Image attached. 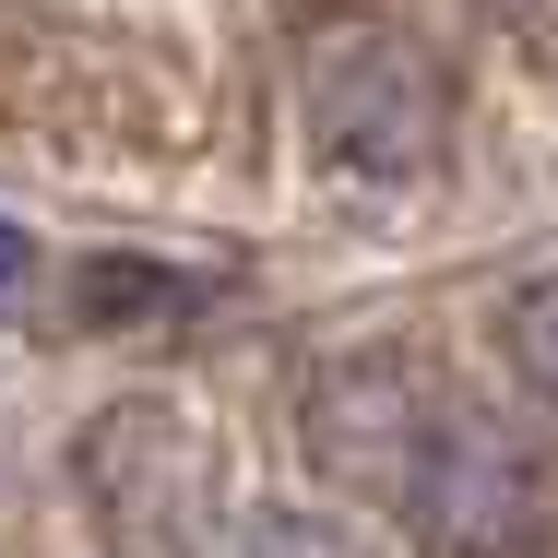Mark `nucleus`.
Instances as JSON below:
<instances>
[{
	"mask_svg": "<svg viewBox=\"0 0 558 558\" xmlns=\"http://www.w3.org/2000/svg\"><path fill=\"white\" fill-rule=\"evenodd\" d=\"M310 463L380 499L440 558H535L547 547V463L511 416L440 392L404 344H356L310 380Z\"/></svg>",
	"mask_w": 558,
	"mask_h": 558,
	"instance_id": "obj_1",
	"label": "nucleus"
},
{
	"mask_svg": "<svg viewBox=\"0 0 558 558\" xmlns=\"http://www.w3.org/2000/svg\"><path fill=\"white\" fill-rule=\"evenodd\" d=\"M310 143H322V167L333 179H416V167H440V131H451V96L440 72H428V48L416 36H392V24H333L322 48H310Z\"/></svg>",
	"mask_w": 558,
	"mask_h": 558,
	"instance_id": "obj_2",
	"label": "nucleus"
},
{
	"mask_svg": "<svg viewBox=\"0 0 558 558\" xmlns=\"http://www.w3.org/2000/svg\"><path fill=\"white\" fill-rule=\"evenodd\" d=\"M191 558H380V547L322 523V511H226V523L191 535Z\"/></svg>",
	"mask_w": 558,
	"mask_h": 558,
	"instance_id": "obj_3",
	"label": "nucleus"
},
{
	"mask_svg": "<svg viewBox=\"0 0 558 558\" xmlns=\"http://www.w3.org/2000/svg\"><path fill=\"white\" fill-rule=\"evenodd\" d=\"M499 356H511V380L535 392V416L558 428V274L511 286V310H499Z\"/></svg>",
	"mask_w": 558,
	"mask_h": 558,
	"instance_id": "obj_4",
	"label": "nucleus"
},
{
	"mask_svg": "<svg viewBox=\"0 0 558 558\" xmlns=\"http://www.w3.org/2000/svg\"><path fill=\"white\" fill-rule=\"evenodd\" d=\"M24 286H36V250H24V226L0 215V310H24Z\"/></svg>",
	"mask_w": 558,
	"mask_h": 558,
	"instance_id": "obj_5",
	"label": "nucleus"
}]
</instances>
